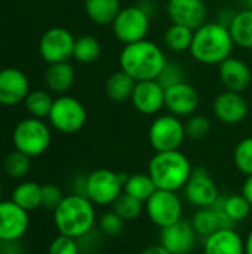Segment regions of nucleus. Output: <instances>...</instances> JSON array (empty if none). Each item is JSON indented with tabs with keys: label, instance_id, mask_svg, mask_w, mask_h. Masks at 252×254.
<instances>
[{
	"label": "nucleus",
	"instance_id": "nucleus-35",
	"mask_svg": "<svg viewBox=\"0 0 252 254\" xmlns=\"http://www.w3.org/2000/svg\"><path fill=\"white\" fill-rule=\"evenodd\" d=\"M233 162L244 176H252V137H247L236 144Z\"/></svg>",
	"mask_w": 252,
	"mask_h": 254
},
{
	"label": "nucleus",
	"instance_id": "nucleus-38",
	"mask_svg": "<svg viewBox=\"0 0 252 254\" xmlns=\"http://www.w3.org/2000/svg\"><path fill=\"white\" fill-rule=\"evenodd\" d=\"M98 226H100V231L107 235V237H117L122 234L123 231V226H125V220L117 216L113 210L111 211H107L104 213L101 217H100V222H98Z\"/></svg>",
	"mask_w": 252,
	"mask_h": 254
},
{
	"label": "nucleus",
	"instance_id": "nucleus-9",
	"mask_svg": "<svg viewBox=\"0 0 252 254\" xmlns=\"http://www.w3.org/2000/svg\"><path fill=\"white\" fill-rule=\"evenodd\" d=\"M48 118L56 131L62 134H76L85 127L88 113L77 98L71 95H59L53 100Z\"/></svg>",
	"mask_w": 252,
	"mask_h": 254
},
{
	"label": "nucleus",
	"instance_id": "nucleus-3",
	"mask_svg": "<svg viewBox=\"0 0 252 254\" xmlns=\"http://www.w3.org/2000/svg\"><path fill=\"white\" fill-rule=\"evenodd\" d=\"M235 42L229 27L215 22H205L195 30L190 54L205 65H220L224 60L232 57Z\"/></svg>",
	"mask_w": 252,
	"mask_h": 254
},
{
	"label": "nucleus",
	"instance_id": "nucleus-25",
	"mask_svg": "<svg viewBox=\"0 0 252 254\" xmlns=\"http://www.w3.org/2000/svg\"><path fill=\"white\" fill-rule=\"evenodd\" d=\"M120 9V0H85V12L97 25L113 24Z\"/></svg>",
	"mask_w": 252,
	"mask_h": 254
},
{
	"label": "nucleus",
	"instance_id": "nucleus-15",
	"mask_svg": "<svg viewBox=\"0 0 252 254\" xmlns=\"http://www.w3.org/2000/svg\"><path fill=\"white\" fill-rule=\"evenodd\" d=\"M214 116L226 125H238L244 122L250 113V106L247 98L241 92L223 91L212 103Z\"/></svg>",
	"mask_w": 252,
	"mask_h": 254
},
{
	"label": "nucleus",
	"instance_id": "nucleus-23",
	"mask_svg": "<svg viewBox=\"0 0 252 254\" xmlns=\"http://www.w3.org/2000/svg\"><path fill=\"white\" fill-rule=\"evenodd\" d=\"M74 77H76L74 67L68 61L49 64L45 73V80L48 88L56 94H65L73 86Z\"/></svg>",
	"mask_w": 252,
	"mask_h": 254
},
{
	"label": "nucleus",
	"instance_id": "nucleus-37",
	"mask_svg": "<svg viewBox=\"0 0 252 254\" xmlns=\"http://www.w3.org/2000/svg\"><path fill=\"white\" fill-rule=\"evenodd\" d=\"M165 89H168L169 86H174L180 82H184L186 80V76H184V70L183 67L175 63V61H169L166 63V65L163 67L162 73L159 74V77L156 79Z\"/></svg>",
	"mask_w": 252,
	"mask_h": 254
},
{
	"label": "nucleus",
	"instance_id": "nucleus-11",
	"mask_svg": "<svg viewBox=\"0 0 252 254\" xmlns=\"http://www.w3.org/2000/svg\"><path fill=\"white\" fill-rule=\"evenodd\" d=\"M74 36L62 27H52L43 33L39 42V52L48 64L64 63L73 57Z\"/></svg>",
	"mask_w": 252,
	"mask_h": 254
},
{
	"label": "nucleus",
	"instance_id": "nucleus-18",
	"mask_svg": "<svg viewBox=\"0 0 252 254\" xmlns=\"http://www.w3.org/2000/svg\"><path fill=\"white\" fill-rule=\"evenodd\" d=\"M166 12L172 24L198 30L206 22V4L203 0H168Z\"/></svg>",
	"mask_w": 252,
	"mask_h": 254
},
{
	"label": "nucleus",
	"instance_id": "nucleus-26",
	"mask_svg": "<svg viewBox=\"0 0 252 254\" xmlns=\"http://www.w3.org/2000/svg\"><path fill=\"white\" fill-rule=\"evenodd\" d=\"M235 45L242 49H252V10L242 9L236 12L232 24L229 25Z\"/></svg>",
	"mask_w": 252,
	"mask_h": 254
},
{
	"label": "nucleus",
	"instance_id": "nucleus-36",
	"mask_svg": "<svg viewBox=\"0 0 252 254\" xmlns=\"http://www.w3.org/2000/svg\"><path fill=\"white\" fill-rule=\"evenodd\" d=\"M184 127H186L187 138L198 141V140H203L211 132L212 124L203 115H192V116H189Z\"/></svg>",
	"mask_w": 252,
	"mask_h": 254
},
{
	"label": "nucleus",
	"instance_id": "nucleus-44",
	"mask_svg": "<svg viewBox=\"0 0 252 254\" xmlns=\"http://www.w3.org/2000/svg\"><path fill=\"white\" fill-rule=\"evenodd\" d=\"M245 254H252V231L245 238Z\"/></svg>",
	"mask_w": 252,
	"mask_h": 254
},
{
	"label": "nucleus",
	"instance_id": "nucleus-13",
	"mask_svg": "<svg viewBox=\"0 0 252 254\" xmlns=\"http://www.w3.org/2000/svg\"><path fill=\"white\" fill-rule=\"evenodd\" d=\"M30 228L28 211L10 201H0V243L21 240Z\"/></svg>",
	"mask_w": 252,
	"mask_h": 254
},
{
	"label": "nucleus",
	"instance_id": "nucleus-16",
	"mask_svg": "<svg viewBox=\"0 0 252 254\" xmlns=\"http://www.w3.org/2000/svg\"><path fill=\"white\" fill-rule=\"evenodd\" d=\"M30 94V82L25 73L15 67L0 70V104L6 107L22 103Z\"/></svg>",
	"mask_w": 252,
	"mask_h": 254
},
{
	"label": "nucleus",
	"instance_id": "nucleus-29",
	"mask_svg": "<svg viewBox=\"0 0 252 254\" xmlns=\"http://www.w3.org/2000/svg\"><path fill=\"white\" fill-rule=\"evenodd\" d=\"M157 190L154 182L151 180V177L144 173H135L128 176V180L125 182L123 186V192L143 201L146 204V201Z\"/></svg>",
	"mask_w": 252,
	"mask_h": 254
},
{
	"label": "nucleus",
	"instance_id": "nucleus-19",
	"mask_svg": "<svg viewBox=\"0 0 252 254\" xmlns=\"http://www.w3.org/2000/svg\"><path fill=\"white\" fill-rule=\"evenodd\" d=\"M196 238L192 223L183 219L160 229V244L171 254H189L196 244Z\"/></svg>",
	"mask_w": 252,
	"mask_h": 254
},
{
	"label": "nucleus",
	"instance_id": "nucleus-10",
	"mask_svg": "<svg viewBox=\"0 0 252 254\" xmlns=\"http://www.w3.org/2000/svg\"><path fill=\"white\" fill-rule=\"evenodd\" d=\"M147 217L153 225L163 229L183 219V202L177 192L157 189L144 204Z\"/></svg>",
	"mask_w": 252,
	"mask_h": 254
},
{
	"label": "nucleus",
	"instance_id": "nucleus-47",
	"mask_svg": "<svg viewBox=\"0 0 252 254\" xmlns=\"http://www.w3.org/2000/svg\"><path fill=\"white\" fill-rule=\"evenodd\" d=\"M3 254H21V253H18V252H6V253H3Z\"/></svg>",
	"mask_w": 252,
	"mask_h": 254
},
{
	"label": "nucleus",
	"instance_id": "nucleus-12",
	"mask_svg": "<svg viewBox=\"0 0 252 254\" xmlns=\"http://www.w3.org/2000/svg\"><path fill=\"white\" fill-rule=\"evenodd\" d=\"M184 198L198 208H208L220 198L218 188L211 174L203 168H195L187 185L184 186Z\"/></svg>",
	"mask_w": 252,
	"mask_h": 254
},
{
	"label": "nucleus",
	"instance_id": "nucleus-8",
	"mask_svg": "<svg viewBox=\"0 0 252 254\" xmlns=\"http://www.w3.org/2000/svg\"><path fill=\"white\" fill-rule=\"evenodd\" d=\"M150 18L151 15H149L140 4L122 7L111 24L113 33L123 45L144 40L150 30Z\"/></svg>",
	"mask_w": 252,
	"mask_h": 254
},
{
	"label": "nucleus",
	"instance_id": "nucleus-30",
	"mask_svg": "<svg viewBox=\"0 0 252 254\" xmlns=\"http://www.w3.org/2000/svg\"><path fill=\"white\" fill-rule=\"evenodd\" d=\"M101 55V43L97 37L85 34L76 39L73 58L80 64H92Z\"/></svg>",
	"mask_w": 252,
	"mask_h": 254
},
{
	"label": "nucleus",
	"instance_id": "nucleus-22",
	"mask_svg": "<svg viewBox=\"0 0 252 254\" xmlns=\"http://www.w3.org/2000/svg\"><path fill=\"white\" fill-rule=\"evenodd\" d=\"M203 254H245V240L235 228L218 229L205 238Z\"/></svg>",
	"mask_w": 252,
	"mask_h": 254
},
{
	"label": "nucleus",
	"instance_id": "nucleus-39",
	"mask_svg": "<svg viewBox=\"0 0 252 254\" xmlns=\"http://www.w3.org/2000/svg\"><path fill=\"white\" fill-rule=\"evenodd\" d=\"M64 198L65 196L61 188H58L56 185H45L42 186V207L40 208H45L48 211H55Z\"/></svg>",
	"mask_w": 252,
	"mask_h": 254
},
{
	"label": "nucleus",
	"instance_id": "nucleus-32",
	"mask_svg": "<svg viewBox=\"0 0 252 254\" xmlns=\"http://www.w3.org/2000/svg\"><path fill=\"white\" fill-rule=\"evenodd\" d=\"M24 103H25L27 112L33 118L43 119V118L49 116L52 104H53V98L50 97L49 92L42 91V89H36V91H30V94L27 95Z\"/></svg>",
	"mask_w": 252,
	"mask_h": 254
},
{
	"label": "nucleus",
	"instance_id": "nucleus-4",
	"mask_svg": "<svg viewBox=\"0 0 252 254\" xmlns=\"http://www.w3.org/2000/svg\"><path fill=\"white\" fill-rule=\"evenodd\" d=\"M193 170L190 159L181 150L156 152L149 162V176L160 190L184 189Z\"/></svg>",
	"mask_w": 252,
	"mask_h": 254
},
{
	"label": "nucleus",
	"instance_id": "nucleus-46",
	"mask_svg": "<svg viewBox=\"0 0 252 254\" xmlns=\"http://www.w3.org/2000/svg\"><path fill=\"white\" fill-rule=\"evenodd\" d=\"M1 193H3V186H1V182H0V201H1Z\"/></svg>",
	"mask_w": 252,
	"mask_h": 254
},
{
	"label": "nucleus",
	"instance_id": "nucleus-7",
	"mask_svg": "<svg viewBox=\"0 0 252 254\" xmlns=\"http://www.w3.org/2000/svg\"><path fill=\"white\" fill-rule=\"evenodd\" d=\"M186 138L184 122L171 113L157 116L149 128V141L154 152L180 150Z\"/></svg>",
	"mask_w": 252,
	"mask_h": 254
},
{
	"label": "nucleus",
	"instance_id": "nucleus-45",
	"mask_svg": "<svg viewBox=\"0 0 252 254\" xmlns=\"http://www.w3.org/2000/svg\"><path fill=\"white\" fill-rule=\"evenodd\" d=\"M242 1H244V6L247 9H251L252 10V0H242Z\"/></svg>",
	"mask_w": 252,
	"mask_h": 254
},
{
	"label": "nucleus",
	"instance_id": "nucleus-14",
	"mask_svg": "<svg viewBox=\"0 0 252 254\" xmlns=\"http://www.w3.org/2000/svg\"><path fill=\"white\" fill-rule=\"evenodd\" d=\"M201 104L198 89L189 82H180L165 89V109L178 118H189L196 113Z\"/></svg>",
	"mask_w": 252,
	"mask_h": 254
},
{
	"label": "nucleus",
	"instance_id": "nucleus-17",
	"mask_svg": "<svg viewBox=\"0 0 252 254\" xmlns=\"http://www.w3.org/2000/svg\"><path fill=\"white\" fill-rule=\"evenodd\" d=\"M131 103L141 115H156L165 107V88L157 80L137 82Z\"/></svg>",
	"mask_w": 252,
	"mask_h": 254
},
{
	"label": "nucleus",
	"instance_id": "nucleus-20",
	"mask_svg": "<svg viewBox=\"0 0 252 254\" xmlns=\"http://www.w3.org/2000/svg\"><path fill=\"white\" fill-rule=\"evenodd\" d=\"M192 226L196 232L198 237L208 238L218 229H226V228H235V222L230 220V217L224 213L220 198L215 201L212 207L208 208H199L193 217H192Z\"/></svg>",
	"mask_w": 252,
	"mask_h": 254
},
{
	"label": "nucleus",
	"instance_id": "nucleus-24",
	"mask_svg": "<svg viewBox=\"0 0 252 254\" xmlns=\"http://www.w3.org/2000/svg\"><path fill=\"white\" fill-rule=\"evenodd\" d=\"M137 80L131 77L122 68L111 73L105 80V95L114 103H123L131 100Z\"/></svg>",
	"mask_w": 252,
	"mask_h": 254
},
{
	"label": "nucleus",
	"instance_id": "nucleus-43",
	"mask_svg": "<svg viewBox=\"0 0 252 254\" xmlns=\"http://www.w3.org/2000/svg\"><path fill=\"white\" fill-rule=\"evenodd\" d=\"M242 195L247 198V201L252 205V176L247 177V180L242 185Z\"/></svg>",
	"mask_w": 252,
	"mask_h": 254
},
{
	"label": "nucleus",
	"instance_id": "nucleus-40",
	"mask_svg": "<svg viewBox=\"0 0 252 254\" xmlns=\"http://www.w3.org/2000/svg\"><path fill=\"white\" fill-rule=\"evenodd\" d=\"M48 254H80V249L77 240L59 235L50 243Z\"/></svg>",
	"mask_w": 252,
	"mask_h": 254
},
{
	"label": "nucleus",
	"instance_id": "nucleus-34",
	"mask_svg": "<svg viewBox=\"0 0 252 254\" xmlns=\"http://www.w3.org/2000/svg\"><path fill=\"white\" fill-rule=\"evenodd\" d=\"M4 173L12 179H22L28 174L31 168V158L19 150L10 152L3 162Z\"/></svg>",
	"mask_w": 252,
	"mask_h": 254
},
{
	"label": "nucleus",
	"instance_id": "nucleus-28",
	"mask_svg": "<svg viewBox=\"0 0 252 254\" xmlns=\"http://www.w3.org/2000/svg\"><path fill=\"white\" fill-rule=\"evenodd\" d=\"M193 36H195V30H192L186 25L172 24L165 31L163 40H165V45L169 51L181 54V52L190 51Z\"/></svg>",
	"mask_w": 252,
	"mask_h": 254
},
{
	"label": "nucleus",
	"instance_id": "nucleus-2",
	"mask_svg": "<svg viewBox=\"0 0 252 254\" xmlns=\"http://www.w3.org/2000/svg\"><path fill=\"white\" fill-rule=\"evenodd\" d=\"M53 223L59 235L83 238L92 232L97 223L95 204L83 195H67L53 211Z\"/></svg>",
	"mask_w": 252,
	"mask_h": 254
},
{
	"label": "nucleus",
	"instance_id": "nucleus-41",
	"mask_svg": "<svg viewBox=\"0 0 252 254\" xmlns=\"http://www.w3.org/2000/svg\"><path fill=\"white\" fill-rule=\"evenodd\" d=\"M235 15H236V12H235L233 9H223V10H221V13H220L218 22H220V24H223V25H226V27H229V25L232 24V21H233Z\"/></svg>",
	"mask_w": 252,
	"mask_h": 254
},
{
	"label": "nucleus",
	"instance_id": "nucleus-33",
	"mask_svg": "<svg viewBox=\"0 0 252 254\" xmlns=\"http://www.w3.org/2000/svg\"><path fill=\"white\" fill-rule=\"evenodd\" d=\"M111 207H113V211L117 216H120L125 222L138 219L144 211V202L125 193V192L114 201V204Z\"/></svg>",
	"mask_w": 252,
	"mask_h": 254
},
{
	"label": "nucleus",
	"instance_id": "nucleus-6",
	"mask_svg": "<svg viewBox=\"0 0 252 254\" xmlns=\"http://www.w3.org/2000/svg\"><path fill=\"white\" fill-rule=\"evenodd\" d=\"M12 141L16 150L28 155L30 158L40 156L50 146V128L43 122V119H37L33 116L27 118L15 127Z\"/></svg>",
	"mask_w": 252,
	"mask_h": 254
},
{
	"label": "nucleus",
	"instance_id": "nucleus-1",
	"mask_svg": "<svg viewBox=\"0 0 252 254\" xmlns=\"http://www.w3.org/2000/svg\"><path fill=\"white\" fill-rule=\"evenodd\" d=\"M166 63L168 58L163 49L147 39L125 45L119 54L120 68L137 82L156 80Z\"/></svg>",
	"mask_w": 252,
	"mask_h": 254
},
{
	"label": "nucleus",
	"instance_id": "nucleus-21",
	"mask_svg": "<svg viewBox=\"0 0 252 254\" xmlns=\"http://www.w3.org/2000/svg\"><path fill=\"white\" fill-rule=\"evenodd\" d=\"M218 74L227 91L244 92L252 82L251 67L241 58L229 57L218 65Z\"/></svg>",
	"mask_w": 252,
	"mask_h": 254
},
{
	"label": "nucleus",
	"instance_id": "nucleus-5",
	"mask_svg": "<svg viewBox=\"0 0 252 254\" xmlns=\"http://www.w3.org/2000/svg\"><path fill=\"white\" fill-rule=\"evenodd\" d=\"M126 180L128 174L125 173H116L108 168L95 170L86 176L85 196L100 207L113 205L114 201L123 193Z\"/></svg>",
	"mask_w": 252,
	"mask_h": 254
},
{
	"label": "nucleus",
	"instance_id": "nucleus-27",
	"mask_svg": "<svg viewBox=\"0 0 252 254\" xmlns=\"http://www.w3.org/2000/svg\"><path fill=\"white\" fill-rule=\"evenodd\" d=\"M12 201L25 211H36L42 207V186L36 182H22L12 192Z\"/></svg>",
	"mask_w": 252,
	"mask_h": 254
},
{
	"label": "nucleus",
	"instance_id": "nucleus-31",
	"mask_svg": "<svg viewBox=\"0 0 252 254\" xmlns=\"http://www.w3.org/2000/svg\"><path fill=\"white\" fill-rule=\"evenodd\" d=\"M220 204L224 210V213L230 217L232 222H244L251 214L252 205L247 201V198L241 193H233L229 196L220 195Z\"/></svg>",
	"mask_w": 252,
	"mask_h": 254
},
{
	"label": "nucleus",
	"instance_id": "nucleus-42",
	"mask_svg": "<svg viewBox=\"0 0 252 254\" xmlns=\"http://www.w3.org/2000/svg\"><path fill=\"white\" fill-rule=\"evenodd\" d=\"M141 254H171L160 243L159 244H151V246H149V247H146Z\"/></svg>",
	"mask_w": 252,
	"mask_h": 254
}]
</instances>
